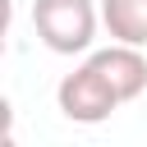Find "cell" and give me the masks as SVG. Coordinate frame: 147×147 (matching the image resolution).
<instances>
[{
    "mask_svg": "<svg viewBox=\"0 0 147 147\" xmlns=\"http://www.w3.org/2000/svg\"><path fill=\"white\" fill-rule=\"evenodd\" d=\"M32 28L46 51L55 55H83L96 41L101 5L96 0H32Z\"/></svg>",
    "mask_w": 147,
    "mask_h": 147,
    "instance_id": "cell-1",
    "label": "cell"
},
{
    "mask_svg": "<svg viewBox=\"0 0 147 147\" xmlns=\"http://www.w3.org/2000/svg\"><path fill=\"white\" fill-rule=\"evenodd\" d=\"M55 106H60V115L74 119V124H101V119H110L124 101H119V92L106 83V74H101L92 60H83L74 74L60 78Z\"/></svg>",
    "mask_w": 147,
    "mask_h": 147,
    "instance_id": "cell-2",
    "label": "cell"
},
{
    "mask_svg": "<svg viewBox=\"0 0 147 147\" xmlns=\"http://www.w3.org/2000/svg\"><path fill=\"white\" fill-rule=\"evenodd\" d=\"M87 60H92V64L106 74V83L119 92V101H138V96L147 92V55H142V46L110 41V46L92 51Z\"/></svg>",
    "mask_w": 147,
    "mask_h": 147,
    "instance_id": "cell-3",
    "label": "cell"
},
{
    "mask_svg": "<svg viewBox=\"0 0 147 147\" xmlns=\"http://www.w3.org/2000/svg\"><path fill=\"white\" fill-rule=\"evenodd\" d=\"M101 28L110 41L147 46V0H101Z\"/></svg>",
    "mask_w": 147,
    "mask_h": 147,
    "instance_id": "cell-4",
    "label": "cell"
}]
</instances>
